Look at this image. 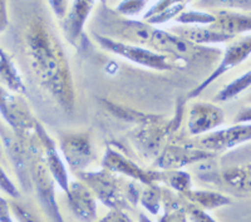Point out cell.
<instances>
[{
	"label": "cell",
	"mask_w": 251,
	"mask_h": 222,
	"mask_svg": "<svg viewBox=\"0 0 251 222\" xmlns=\"http://www.w3.org/2000/svg\"><path fill=\"white\" fill-rule=\"evenodd\" d=\"M29 69L37 83L66 114H73L77 92L69 60L49 18L33 14L23 31Z\"/></svg>",
	"instance_id": "1"
},
{
	"label": "cell",
	"mask_w": 251,
	"mask_h": 222,
	"mask_svg": "<svg viewBox=\"0 0 251 222\" xmlns=\"http://www.w3.org/2000/svg\"><path fill=\"white\" fill-rule=\"evenodd\" d=\"M150 49L165 54L172 60L175 68H195L211 73L220 59L223 50L210 46H199L171 30L156 28L150 42ZM207 74V75H208Z\"/></svg>",
	"instance_id": "2"
},
{
	"label": "cell",
	"mask_w": 251,
	"mask_h": 222,
	"mask_svg": "<svg viewBox=\"0 0 251 222\" xmlns=\"http://www.w3.org/2000/svg\"><path fill=\"white\" fill-rule=\"evenodd\" d=\"M183 112L185 102L180 100L171 117L163 118L162 116L149 114L137 123L136 128L129 133V140L142 158L153 162L165 146L176 140L182 123Z\"/></svg>",
	"instance_id": "3"
},
{
	"label": "cell",
	"mask_w": 251,
	"mask_h": 222,
	"mask_svg": "<svg viewBox=\"0 0 251 222\" xmlns=\"http://www.w3.org/2000/svg\"><path fill=\"white\" fill-rule=\"evenodd\" d=\"M92 29H94V34L111 38L122 43L136 44L149 48L156 26L151 25L145 20L123 17L114 9L100 4L94 17Z\"/></svg>",
	"instance_id": "4"
},
{
	"label": "cell",
	"mask_w": 251,
	"mask_h": 222,
	"mask_svg": "<svg viewBox=\"0 0 251 222\" xmlns=\"http://www.w3.org/2000/svg\"><path fill=\"white\" fill-rule=\"evenodd\" d=\"M30 148V177L33 191L35 192L38 203L50 222H66L60 214L55 197V181L49 173L44 162L43 151L40 147L38 136L29 142Z\"/></svg>",
	"instance_id": "5"
},
{
	"label": "cell",
	"mask_w": 251,
	"mask_h": 222,
	"mask_svg": "<svg viewBox=\"0 0 251 222\" xmlns=\"http://www.w3.org/2000/svg\"><path fill=\"white\" fill-rule=\"evenodd\" d=\"M78 179L86 183L96 198L109 210H132V206L126 198V185L128 179L120 174L100 168L98 171H86L75 174Z\"/></svg>",
	"instance_id": "6"
},
{
	"label": "cell",
	"mask_w": 251,
	"mask_h": 222,
	"mask_svg": "<svg viewBox=\"0 0 251 222\" xmlns=\"http://www.w3.org/2000/svg\"><path fill=\"white\" fill-rule=\"evenodd\" d=\"M0 120L24 142L37 138V123L30 107L22 94L9 91L0 84Z\"/></svg>",
	"instance_id": "7"
},
{
	"label": "cell",
	"mask_w": 251,
	"mask_h": 222,
	"mask_svg": "<svg viewBox=\"0 0 251 222\" xmlns=\"http://www.w3.org/2000/svg\"><path fill=\"white\" fill-rule=\"evenodd\" d=\"M93 38L100 48L107 51H111V53L123 58V59L129 60V62L137 64V66L158 72H170L175 69L174 63L167 55L161 54L158 51L152 50L147 47L122 43V42H118V40H113L111 38L94 34V33Z\"/></svg>",
	"instance_id": "8"
},
{
	"label": "cell",
	"mask_w": 251,
	"mask_h": 222,
	"mask_svg": "<svg viewBox=\"0 0 251 222\" xmlns=\"http://www.w3.org/2000/svg\"><path fill=\"white\" fill-rule=\"evenodd\" d=\"M59 151L69 171L75 174L86 171L96 160L89 131H71L59 134Z\"/></svg>",
	"instance_id": "9"
},
{
	"label": "cell",
	"mask_w": 251,
	"mask_h": 222,
	"mask_svg": "<svg viewBox=\"0 0 251 222\" xmlns=\"http://www.w3.org/2000/svg\"><path fill=\"white\" fill-rule=\"evenodd\" d=\"M33 141V140H31ZM0 142L3 146L4 154H6L9 162L14 168L15 176L18 178L23 192H33L30 177V148L29 142H24L13 133L8 125L0 120Z\"/></svg>",
	"instance_id": "10"
},
{
	"label": "cell",
	"mask_w": 251,
	"mask_h": 222,
	"mask_svg": "<svg viewBox=\"0 0 251 222\" xmlns=\"http://www.w3.org/2000/svg\"><path fill=\"white\" fill-rule=\"evenodd\" d=\"M251 141V122L234 123L226 128L216 129L200 137H194V140L187 142L205 151L211 152L215 156L230 149L239 147Z\"/></svg>",
	"instance_id": "11"
},
{
	"label": "cell",
	"mask_w": 251,
	"mask_h": 222,
	"mask_svg": "<svg viewBox=\"0 0 251 222\" xmlns=\"http://www.w3.org/2000/svg\"><path fill=\"white\" fill-rule=\"evenodd\" d=\"M251 55V33L246 34L241 38H235L231 40V43L226 47L225 50L223 51V57L220 59L216 68L208 74L207 77L197 84L195 88L188 92L187 99H195L200 97L202 92L207 87H210L215 80L223 77L224 74L234 69L235 67L240 66L241 63L245 62Z\"/></svg>",
	"instance_id": "12"
},
{
	"label": "cell",
	"mask_w": 251,
	"mask_h": 222,
	"mask_svg": "<svg viewBox=\"0 0 251 222\" xmlns=\"http://www.w3.org/2000/svg\"><path fill=\"white\" fill-rule=\"evenodd\" d=\"M102 168H106L108 171L125 176L126 178L133 179L142 185H152V183H161L162 179V171L157 168H143L140 165L131 160L128 156H126L122 151L113 146H108L103 153Z\"/></svg>",
	"instance_id": "13"
},
{
	"label": "cell",
	"mask_w": 251,
	"mask_h": 222,
	"mask_svg": "<svg viewBox=\"0 0 251 222\" xmlns=\"http://www.w3.org/2000/svg\"><path fill=\"white\" fill-rule=\"evenodd\" d=\"M211 152L197 148L187 141L170 142L165 146L161 153L154 158L153 168L169 171V170H182L183 167L215 158Z\"/></svg>",
	"instance_id": "14"
},
{
	"label": "cell",
	"mask_w": 251,
	"mask_h": 222,
	"mask_svg": "<svg viewBox=\"0 0 251 222\" xmlns=\"http://www.w3.org/2000/svg\"><path fill=\"white\" fill-rule=\"evenodd\" d=\"M225 122V112L217 103L196 100L188 105L186 129L190 137H200L219 129Z\"/></svg>",
	"instance_id": "15"
},
{
	"label": "cell",
	"mask_w": 251,
	"mask_h": 222,
	"mask_svg": "<svg viewBox=\"0 0 251 222\" xmlns=\"http://www.w3.org/2000/svg\"><path fill=\"white\" fill-rule=\"evenodd\" d=\"M97 3L98 0H73L66 17L60 20L63 35L75 48H82L86 38L84 28Z\"/></svg>",
	"instance_id": "16"
},
{
	"label": "cell",
	"mask_w": 251,
	"mask_h": 222,
	"mask_svg": "<svg viewBox=\"0 0 251 222\" xmlns=\"http://www.w3.org/2000/svg\"><path fill=\"white\" fill-rule=\"evenodd\" d=\"M37 136L39 140L40 147L43 151L44 162L49 173L51 174L53 179L55 181L59 188L66 194L68 191L69 177L67 172V165L63 160L62 154L58 151L57 142L50 137V134L46 131L44 125L40 122L37 123Z\"/></svg>",
	"instance_id": "17"
},
{
	"label": "cell",
	"mask_w": 251,
	"mask_h": 222,
	"mask_svg": "<svg viewBox=\"0 0 251 222\" xmlns=\"http://www.w3.org/2000/svg\"><path fill=\"white\" fill-rule=\"evenodd\" d=\"M66 196L69 210L78 221L94 222L97 220V198L86 183L80 179L71 181Z\"/></svg>",
	"instance_id": "18"
},
{
	"label": "cell",
	"mask_w": 251,
	"mask_h": 222,
	"mask_svg": "<svg viewBox=\"0 0 251 222\" xmlns=\"http://www.w3.org/2000/svg\"><path fill=\"white\" fill-rule=\"evenodd\" d=\"M215 22L210 28L236 38L237 35L251 33V14L232 10H212Z\"/></svg>",
	"instance_id": "19"
},
{
	"label": "cell",
	"mask_w": 251,
	"mask_h": 222,
	"mask_svg": "<svg viewBox=\"0 0 251 222\" xmlns=\"http://www.w3.org/2000/svg\"><path fill=\"white\" fill-rule=\"evenodd\" d=\"M171 31L199 46L225 43V42H231L232 39H235L231 35L215 30L208 25H178L171 28Z\"/></svg>",
	"instance_id": "20"
},
{
	"label": "cell",
	"mask_w": 251,
	"mask_h": 222,
	"mask_svg": "<svg viewBox=\"0 0 251 222\" xmlns=\"http://www.w3.org/2000/svg\"><path fill=\"white\" fill-rule=\"evenodd\" d=\"M0 84L14 93L25 96L28 89L14 60L0 47Z\"/></svg>",
	"instance_id": "21"
},
{
	"label": "cell",
	"mask_w": 251,
	"mask_h": 222,
	"mask_svg": "<svg viewBox=\"0 0 251 222\" xmlns=\"http://www.w3.org/2000/svg\"><path fill=\"white\" fill-rule=\"evenodd\" d=\"M185 205V197L163 186L162 214L158 222H190Z\"/></svg>",
	"instance_id": "22"
},
{
	"label": "cell",
	"mask_w": 251,
	"mask_h": 222,
	"mask_svg": "<svg viewBox=\"0 0 251 222\" xmlns=\"http://www.w3.org/2000/svg\"><path fill=\"white\" fill-rule=\"evenodd\" d=\"M185 197L187 202L202 208L205 211H214L220 207L232 205L231 197L227 195H224L217 191H210V190H194L191 188L190 191L186 192L185 195H181Z\"/></svg>",
	"instance_id": "23"
},
{
	"label": "cell",
	"mask_w": 251,
	"mask_h": 222,
	"mask_svg": "<svg viewBox=\"0 0 251 222\" xmlns=\"http://www.w3.org/2000/svg\"><path fill=\"white\" fill-rule=\"evenodd\" d=\"M220 179L234 190L251 194V163L225 168L220 172Z\"/></svg>",
	"instance_id": "24"
},
{
	"label": "cell",
	"mask_w": 251,
	"mask_h": 222,
	"mask_svg": "<svg viewBox=\"0 0 251 222\" xmlns=\"http://www.w3.org/2000/svg\"><path fill=\"white\" fill-rule=\"evenodd\" d=\"M162 195L163 186L161 183H152L142 188L140 203L151 215H160L162 212Z\"/></svg>",
	"instance_id": "25"
},
{
	"label": "cell",
	"mask_w": 251,
	"mask_h": 222,
	"mask_svg": "<svg viewBox=\"0 0 251 222\" xmlns=\"http://www.w3.org/2000/svg\"><path fill=\"white\" fill-rule=\"evenodd\" d=\"M161 183L176 194L185 195L192 188V177L188 172L182 170H169V171H162Z\"/></svg>",
	"instance_id": "26"
},
{
	"label": "cell",
	"mask_w": 251,
	"mask_h": 222,
	"mask_svg": "<svg viewBox=\"0 0 251 222\" xmlns=\"http://www.w3.org/2000/svg\"><path fill=\"white\" fill-rule=\"evenodd\" d=\"M251 88V69L241 74L240 77L235 78L232 82L226 84L224 88L220 89L215 96V102H227L230 99H234L237 96Z\"/></svg>",
	"instance_id": "27"
},
{
	"label": "cell",
	"mask_w": 251,
	"mask_h": 222,
	"mask_svg": "<svg viewBox=\"0 0 251 222\" xmlns=\"http://www.w3.org/2000/svg\"><path fill=\"white\" fill-rule=\"evenodd\" d=\"M195 5L202 10H232L251 13V0H197Z\"/></svg>",
	"instance_id": "28"
},
{
	"label": "cell",
	"mask_w": 251,
	"mask_h": 222,
	"mask_svg": "<svg viewBox=\"0 0 251 222\" xmlns=\"http://www.w3.org/2000/svg\"><path fill=\"white\" fill-rule=\"evenodd\" d=\"M175 22L181 25H210L215 22V14L210 10H194L185 9Z\"/></svg>",
	"instance_id": "29"
},
{
	"label": "cell",
	"mask_w": 251,
	"mask_h": 222,
	"mask_svg": "<svg viewBox=\"0 0 251 222\" xmlns=\"http://www.w3.org/2000/svg\"><path fill=\"white\" fill-rule=\"evenodd\" d=\"M149 6V0H121L114 10L126 18L134 19Z\"/></svg>",
	"instance_id": "30"
},
{
	"label": "cell",
	"mask_w": 251,
	"mask_h": 222,
	"mask_svg": "<svg viewBox=\"0 0 251 222\" xmlns=\"http://www.w3.org/2000/svg\"><path fill=\"white\" fill-rule=\"evenodd\" d=\"M192 0H156L153 5L150 6L145 13H143L142 20H147L149 18L153 17V15L160 14V13L165 12L167 9L172 8H187L188 3H191Z\"/></svg>",
	"instance_id": "31"
},
{
	"label": "cell",
	"mask_w": 251,
	"mask_h": 222,
	"mask_svg": "<svg viewBox=\"0 0 251 222\" xmlns=\"http://www.w3.org/2000/svg\"><path fill=\"white\" fill-rule=\"evenodd\" d=\"M10 207H12V212L15 222H42L39 217L35 216L34 212H31L28 207L17 202V201L10 202Z\"/></svg>",
	"instance_id": "32"
},
{
	"label": "cell",
	"mask_w": 251,
	"mask_h": 222,
	"mask_svg": "<svg viewBox=\"0 0 251 222\" xmlns=\"http://www.w3.org/2000/svg\"><path fill=\"white\" fill-rule=\"evenodd\" d=\"M0 191L10 196L12 198H20V191L19 188L17 187L12 178L9 177L6 171L3 168V166L0 165Z\"/></svg>",
	"instance_id": "33"
},
{
	"label": "cell",
	"mask_w": 251,
	"mask_h": 222,
	"mask_svg": "<svg viewBox=\"0 0 251 222\" xmlns=\"http://www.w3.org/2000/svg\"><path fill=\"white\" fill-rule=\"evenodd\" d=\"M185 208L190 222H217L211 215L208 214L207 211L197 207V206L192 205V203L187 202V201H186Z\"/></svg>",
	"instance_id": "34"
},
{
	"label": "cell",
	"mask_w": 251,
	"mask_h": 222,
	"mask_svg": "<svg viewBox=\"0 0 251 222\" xmlns=\"http://www.w3.org/2000/svg\"><path fill=\"white\" fill-rule=\"evenodd\" d=\"M94 222H133V220L129 217L127 211L125 210H109L106 216Z\"/></svg>",
	"instance_id": "35"
},
{
	"label": "cell",
	"mask_w": 251,
	"mask_h": 222,
	"mask_svg": "<svg viewBox=\"0 0 251 222\" xmlns=\"http://www.w3.org/2000/svg\"><path fill=\"white\" fill-rule=\"evenodd\" d=\"M48 4L54 17L59 20H62L63 18L66 17L69 5H71L69 0H48Z\"/></svg>",
	"instance_id": "36"
},
{
	"label": "cell",
	"mask_w": 251,
	"mask_h": 222,
	"mask_svg": "<svg viewBox=\"0 0 251 222\" xmlns=\"http://www.w3.org/2000/svg\"><path fill=\"white\" fill-rule=\"evenodd\" d=\"M0 222H15L10 202L3 196H0Z\"/></svg>",
	"instance_id": "37"
},
{
	"label": "cell",
	"mask_w": 251,
	"mask_h": 222,
	"mask_svg": "<svg viewBox=\"0 0 251 222\" xmlns=\"http://www.w3.org/2000/svg\"><path fill=\"white\" fill-rule=\"evenodd\" d=\"M8 8H6V0H0V34L8 26Z\"/></svg>",
	"instance_id": "38"
},
{
	"label": "cell",
	"mask_w": 251,
	"mask_h": 222,
	"mask_svg": "<svg viewBox=\"0 0 251 222\" xmlns=\"http://www.w3.org/2000/svg\"><path fill=\"white\" fill-rule=\"evenodd\" d=\"M244 122H251V105L249 107H244L240 109L234 117V123H244Z\"/></svg>",
	"instance_id": "39"
},
{
	"label": "cell",
	"mask_w": 251,
	"mask_h": 222,
	"mask_svg": "<svg viewBox=\"0 0 251 222\" xmlns=\"http://www.w3.org/2000/svg\"><path fill=\"white\" fill-rule=\"evenodd\" d=\"M138 222H152V221L146 214H140V216H138Z\"/></svg>",
	"instance_id": "40"
},
{
	"label": "cell",
	"mask_w": 251,
	"mask_h": 222,
	"mask_svg": "<svg viewBox=\"0 0 251 222\" xmlns=\"http://www.w3.org/2000/svg\"><path fill=\"white\" fill-rule=\"evenodd\" d=\"M4 160V149L3 146H1V142H0V161Z\"/></svg>",
	"instance_id": "41"
},
{
	"label": "cell",
	"mask_w": 251,
	"mask_h": 222,
	"mask_svg": "<svg viewBox=\"0 0 251 222\" xmlns=\"http://www.w3.org/2000/svg\"><path fill=\"white\" fill-rule=\"evenodd\" d=\"M98 3L102 4V5H106V4H107V0H98Z\"/></svg>",
	"instance_id": "42"
},
{
	"label": "cell",
	"mask_w": 251,
	"mask_h": 222,
	"mask_svg": "<svg viewBox=\"0 0 251 222\" xmlns=\"http://www.w3.org/2000/svg\"><path fill=\"white\" fill-rule=\"evenodd\" d=\"M250 100H251V96H250Z\"/></svg>",
	"instance_id": "43"
}]
</instances>
